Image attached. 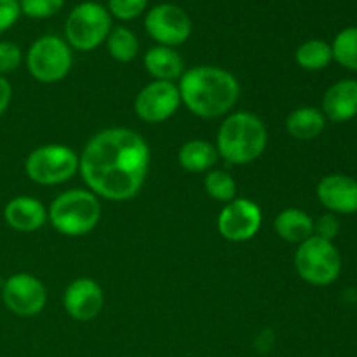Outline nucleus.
I'll list each match as a JSON object with an SVG mask.
<instances>
[{
    "label": "nucleus",
    "instance_id": "nucleus-26",
    "mask_svg": "<svg viewBox=\"0 0 357 357\" xmlns=\"http://www.w3.org/2000/svg\"><path fill=\"white\" fill-rule=\"evenodd\" d=\"M149 0H108V13L117 20L131 21L145 13Z\"/></svg>",
    "mask_w": 357,
    "mask_h": 357
},
{
    "label": "nucleus",
    "instance_id": "nucleus-21",
    "mask_svg": "<svg viewBox=\"0 0 357 357\" xmlns=\"http://www.w3.org/2000/svg\"><path fill=\"white\" fill-rule=\"evenodd\" d=\"M295 59L303 70L317 72V70H323L330 65L331 59H333V52H331V45L328 42L319 40V38H310L296 49Z\"/></svg>",
    "mask_w": 357,
    "mask_h": 357
},
{
    "label": "nucleus",
    "instance_id": "nucleus-16",
    "mask_svg": "<svg viewBox=\"0 0 357 357\" xmlns=\"http://www.w3.org/2000/svg\"><path fill=\"white\" fill-rule=\"evenodd\" d=\"M324 117L333 122H347L357 115V80L344 79L326 91L323 98Z\"/></svg>",
    "mask_w": 357,
    "mask_h": 357
},
{
    "label": "nucleus",
    "instance_id": "nucleus-23",
    "mask_svg": "<svg viewBox=\"0 0 357 357\" xmlns=\"http://www.w3.org/2000/svg\"><path fill=\"white\" fill-rule=\"evenodd\" d=\"M333 59L344 68L357 72V26L342 30L331 45Z\"/></svg>",
    "mask_w": 357,
    "mask_h": 357
},
{
    "label": "nucleus",
    "instance_id": "nucleus-22",
    "mask_svg": "<svg viewBox=\"0 0 357 357\" xmlns=\"http://www.w3.org/2000/svg\"><path fill=\"white\" fill-rule=\"evenodd\" d=\"M107 49L115 61L129 63L138 54V38L129 28L117 26L108 33L107 37Z\"/></svg>",
    "mask_w": 357,
    "mask_h": 357
},
{
    "label": "nucleus",
    "instance_id": "nucleus-4",
    "mask_svg": "<svg viewBox=\"0 0 357 357\" xmlns=\"http://www.w3.org/2000/svg\"><path fill=\"white\" fill-rule=\"evenodd\" d=\"M101 206L91 190L73 188L59 194L51 202L47 218L63 236L79 237L89 234L98 225Z\"/></svg>",
    "mask_w": 357,
    "mask_h": 357
},
{
    "label": "nucleus",
    "instance_id": "nucleus-19",
    "mask_svg": "<svg viewBox=\"0 0 357 357\" xmlns=\"http://www.w3.org/2000/svg\"><path fill=\"white\" fill-rule=\"evenodd\" d=\"M326 117L314 107H300L293 110L286 119V131L300 142H309L317 138L324 131Z\"/></svg>",
    "mask_w": 357,
    "mask_h": 357
},
{
    "label": "nucleus",
    "instance_id": "nucleus-17",
    "mask_svg": "<svg viewBox=\"0 0 357 357\" xmlns=\"http://www.w3.org/2000/svg\"><path fill=\"white\" fill-rule=\"evenodd\" d=\"M146 72L155 80H164V82H173L183 75V59L174 51L173 47L166 45H155L149 49L143 58Z\"/></svg>",
    "mask_w": 357,
    "mask_h": 357
},
{
    "label": "nucleus",
    "instance_id": "nucleus-12",
    "mask_svg": "<svg viewBox=\"0 0 357 357\" xmlns=\"http://www.w3.org/2000/svg\"><path fill=\"white\" fill-rule=\"evenodd\" d=\"M181 103L180 91L173 82L155 80L143 87L135 100V112L142 121L159 124L167 121Z\"/></svg>",
    "mask_w": 357,
    "mask_h": 357
},
{
    "label": "nucleus",
    "instance_id": "nucleus-18",
    "mask_svg": "<svg viewBox=\"0 0 357 357\" xmlns=\"http://www.w3.org/2000/svg\"><path fill=\"white\" fill-rule=\"evenodd\" d=\"M274 230L286 243L302 244L314 236V220L305 211L296 208L282 209L274 222Z\"/></svg>",
    "mask_w": 357,
    "mask_h": 357
},
{
    "label": "nucleus",
    "instance_id": "nucleus-30",
    "mask_svg": "<svg viewBox=\"0 0 357 357\" xmlns=\"http://www.w3.org/2000/svg\"><path fill=\"white\" fill-rule=\"evenodd\" d=\"M10 98H13V87H10L9 80L6 77L0 75V117L6 114V110L10 105Z\"/></svg>",
    "mask_w": 357,
    "mask_h": 357
},
{
    "label": "nucleus",
    "instance_id": "nucleus-10",
    "mask_svg": "<svg viewBox=\"0 0 357 357\" xmlns=\"http://www.w3.org/2000/svg\"><path fill=\"white\" fill-rule=\"evenodd\" d=\"M2 300L7 310L21 317H31L42 312L47 300L44 284L31 274H14L3 282Z\"/></svg>",
    "mask_w": 357,
    "mask_h": 357
},
{
    "label": "nucleus",
    "instance_id": "nucleus-5",
    "mask_svg": "<svg viewBox=\"0 0 357 357\" xmlns=\"http://www.w3.org/2000/svg\"><path fill=\"white\" fill-rule=\"evenodd\" d=\"M295 268L300 278L312 286H328L335 282L342 271V257L331 241L312 236L295 253Z\"/></svg>",
    "mask_w": 357,
    "mask_h": 357
},
{
    "label": "nucleus",
    "instance_id": "nucleus-27",
    "mask_svg": "<svg viewBox=\"0 0 357 357\" xmlns=\"http://www.w3.org/2000/svg\"><path fill=\"white\" fill-rule=\"evenodd\" d=\"M21 61H23V52L20 45L9 40L0 42V75L3 77L6 73L17 70Z\"/></svg>",
    "mask_w": 357,
    "mask_h": 357
},
{
    "label": "nucleus",
    "instance_id": "nucleus-8",
    "mask_svg": "<svg viewBox=\"0 0 357 357\" xmlns=\"http://www.w3.org/2000/svg\"><path fill=\"white\" fill-rule=\"evenodd\" d=\"M72 63L70 45L56 35H44L28 49V72L42 84H54L65 79L72 68Z\"/></svg>",
    "mask_w": 357,
    "mask_h": 357
},
{
    "label": "nucleus",
    "instance_id": "nucleus-25",
    "mask_svg": "<svg viewBox=\"0 0 357 357\" xmlns=\"http://www.w3.org/2000/svg\"><path fill=\"white\" fill-rule=\"evenodd\" d=\"M65 0H20V9L31 20H45L63 9Z\"/></svg>",
    "mask_w": 357,
    "mask_h": 357
},
{
    "label": "nucleus",
    "instance_id": "nucleus-2",
    "mask_svg": "<svg viewBox=\"0 0 357 357\" xmlns=\"http://www.w3.org/2000/svg\"><path fill=\"white\" fill-rule=\"evenodd\" d=\"M180 98L185 107L202 119L225 115L239 100L236 77L218 66H194L180 77Z\"/></svg>",
    "mask_w": 357,
    "mask_h": 357
},
{
    "label": "nucleus",
    "instance_id": "nucleus-24",
    "mask_svg": "<svg viewBox=\"0 0 357 357\" xmlns=\"http://www.w3.org/2000/svg\"><path fill=\"white\" fill-rule=\"evenodd\" d=\"M204 188L208 192L209 197L216 199V201H222V202H230L236 199V181L234 178L230 176L227 171L222 169H215V171H209L206 174V180H204Z\"/></svg>",
    "mask_w": 357,
    "mask_h": 357
},
{
    "label": "nucleus",
    "instance_id": "nucleus-11",
    "mask_svg": "<svg viewBox=\"0 0 357 357\" xmlns=\"http://www.w3.org/2000/svg\"><path fill=\"white\" fill-rule=\"evenodd\" d=\"M261 209L250 199H234L218 216V232L223 239L244 243L253 239L261 227Z\"/></svg>",
    "mask_w": 357,
    "mask_h": 357
},
{
    "label": "nucleus",
    "instance_id": "nucleus-13",
    "mask_svg": "<svg viewBox=\"0 0 357 357\" xmlns=\"http://www.w3.org/2000/svg\"><path fill=\"white\" fill-rule=\"evenodd\" d=\"M63 305L72 319L87 323L100 314L103 307V291L93 279L79 278L66 288Z\"/></svg>",
    "mask_w": 357,
    "mask_h": 357
},
{
    "label": "nucleus",
    "instance_id": "nucleus-20",
    "mask_svg": "<svg viewBox=\"0 0 357 357\" xmlns=\"http://www.w3.org/2000/svg\"><path fill=\"white\" fill-rule=\"evenodd\" d=\"M180 166L188 173H204L218 160V150L204 139H190L178 152Z\"/></svg>",
    "mask_w": 357,
    "mask_h": 357
},
{
    "label": "nucleus",
    "instance_id": "nucleus-6",
    "mask_svg": "<svg viewBox=\"0 0 357 357\" xmlns=\"http://www.w3.org/2000/svg\"><path fill=\"white\" fill-rule=\"evenodd\" d=\"M112 31V16L98 2H80L70 10L65 23L66 44L79 51H93L107 40Z\"/></svg>",
    "mask_w": 357,
    "mask_h": 357
},
{
    "label": "nucleus",
    "instance_id": "nucleus-15",
    "mask_svg": "<svg viewBox=\"0 0 357 357\" xmlns=\"http://www.w3.org/2000/svg\"><path fill=\"white\" fill-rule=\"evenodd\" d=\"M3 218L7 225L17 232H35L44 227L47 211L38 199L21 195L7 202L3 208Z\"/></svg>",
    "mask_w": 357,
    "mask_h": 357
},
{
    "label": "nucleus",
    "instance_id": "nucleus-28",
    "mask_svg": "<svg viewBox=\"0 0 357 357\" xmlns=\"http://www.w3.org/2000/svg\"><path fill=\"white\" fill-rule=\"evenodd\" d=\"M338 230H340V223L335 215H323L317 222H314V236L321 237V239H326L333 243V239L337 237Z\"/></svg>",
    "mask_w": 357,
    "mask_h": 357
},
{
    "label": "nucleus",
    "instance_id": "nucleus-29",
    "mask_svg": "<svg viewBox=\"0 0 357 357\" xmlns=\"http://www.w3.org/2000/svg\"><path fill=\"white\" fill-rule=\"evenodd\" d=\"M20 0H0V35L20 20Z\"/></svg>",
    "mask_w": 357,
    "mask_h": 357
},
{
    "label": "nucleus",
    "instance_id": "nucleus-1",
    "mask_svg": "<svg viewBox=\"0 0 357 357\" xmlns=\"http://www.w3.org/2000/svg\"><path fill=\"white\" fill-rule=\"evenodd\" d=\"M150 164V150L132 129L110 128L87 142L79 169L94 195L108 201H129L142 190Z\"/></svg>",
    "mask_w": 357,
    "mask_h": 357
},
{
    "label": "nucleus",
    "instance_id": "nucleus-3",
    "mask_svg": "<svg viewBox=\"0 0 357 357\" xmlns=\"http://www.w3.org/2000/svg\"><path fill=\"white\" fill-rule=\"evenodd\" d=\"M267 128L260 117L250 112H236L218 129L216 150L223 160L243 166L257 160L267 146Z\"/></svg>",
    "mask_w": 357,
    "mask_h": 357
},
{
    "label": "nucleus",
    "instance_id": "nucleus-14",
    "mask_svg": "<svg viewBox=\"0 0 357 357\" xmlns=\"http://www.w3.org/2000/svg\"><path fill=\"white\" fill-rule=\"evenodd\" d=\"M317 199L331 213H357V181L347 174H328L317 183Z\"/></svg>",
    "mask_w": 357,
    "mask_h": 357
},
{
    "label": "nucleus",
    "instance_id": "nucleus-9",
    "mask_svg": "<svg viewBox=\"0 0 357 357\" xmlns=\"http://www.w3.org/2000/svg\"><path fill=\"white\" fill-rule=\"evenodd\" d=\"M145 30L160 45L174 47L188 40L192 35V20L174 3H159L146 13Z\"/></svg>",
    "mask_w": 357,
    "mask_h": 357
},
{
    "label": "nucleus",
    "instance_id": "nucleus-7",
    "mask_svg": "<svg viewBox=\"0 0 357 357\" xmlns=\"http://www.w3.org/2000/svg\"><path fill=\"white\" fill-rule=\"evenodd\" d=\"M24 171L33 183L45 187L65 183L79 171V155L65 145L38 146L26 157Z\"/></svg>",
    "mask_w": 357,
    "mask_h": 357
}]
</instances>
